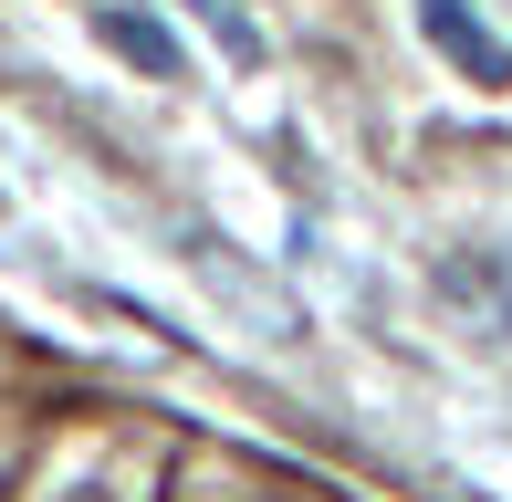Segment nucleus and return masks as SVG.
I'll return each instance as SVG.
<instances>
[{
	"label": "nucleus",
	"mask_w": 512,
	"mask_h": 502,
	"mask_svg": "<svg viewBox=\"0 0 512 502\" xmlns=\"http://www.w3.org/2000/svg\"><path fill=\"white\" fill-rule=\"evenodd\" d=\"M418 32H429V53H450L471 84H512V42L481 32L471 0H418Z\"/></svg>",
	"instance_id": "f257e3e1"
},
{
	"label": "nucleus",
	"mask_w": 512,
	"mask_h": 502,
	"mask_svg": "<svg viewBox=\"0 0 512 502\" xmlns=\"http://www.w3.org/2000/svg\"><path fill=\"white\" fill-rule=\"evenodd\" d=\"M450 283L512 335V241H460V251H450Z\"/></svg>",
	"instance_id": "f03ea898"
},
{
	"label": "nucleus",
	"mask_w": 512,
	"mask_h": 502,
	"mask_svg": "<svg viewBox=\"0 0 512 502\" xmlns=\"http://www.w3.org/2000/svg\"><path fill=\"white\" fill-rule=\"evenodd\" d=\"M95 32L115 42V53H126L136 63V74H178V42L168 32H157V21L147 11H115V0H95Z\"/></svg>",
	"instance_id": "7ed1b4c3"
},
{
	"label": "nucleus",
	"mask_w": 512,
	"mask_h": 502,
	"mask_svg": "<svg viewBox=\"0 0 512 502\" xmlns=\"http://www.w3.org/2000/svg\"><path fill=\"white\" fill-rule=\"evenodd\" d=\"M53 502H126V492H115V482H105V471H84V482H63Z\"/></svg>",
	"instance_id": "20e7f679"
}]
</instances>
